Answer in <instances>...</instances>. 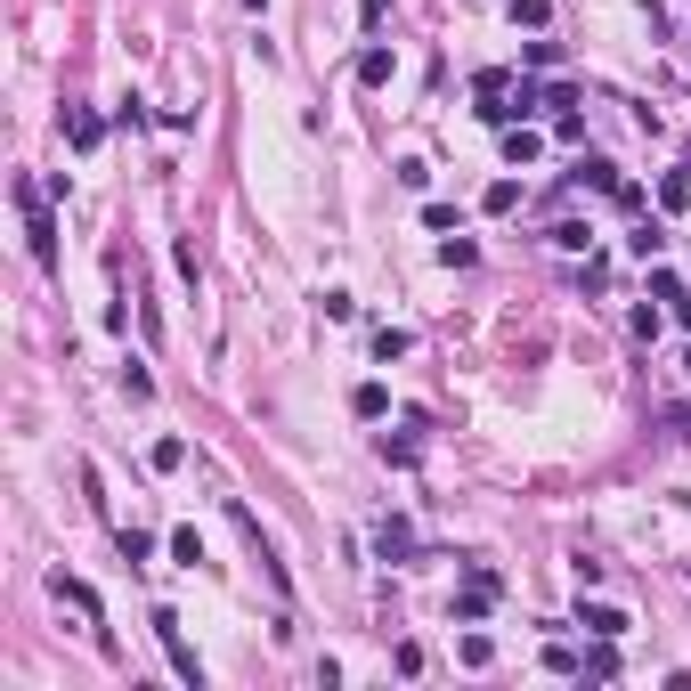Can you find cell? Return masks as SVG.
<instances>
[{"instance_id": "6da1fadb", "label": "cell", "mask_w": 691, "mask_h": 691, "mask_svg": "<svg viewBox=\"0 0 691 691\" xmlns=\"http://www.w3.org/2000/svg\"><path fill=\"white\" fill-rule=\"evenodd\" d=\"M49 196H57V187H41V179H17V212H25V244H33V261H41V269H57V220H49Z\"/></svg>"}, {"instance_id": "7a4b0ae2", "label": "cell", "mask_w": 691, "mask_h": 691, "mask_svg": "<svg viewBox=\"0 0 691 691\" xmlns=\"http://www.w3.org/2000/svg\"><path fill=\"white\" fill-rule=\"evenodd\" d=\"M147 626H155V643H163V659H171V675H179V683H204V659L187 651V635H179V610H155Z\"/></svg>"}, {"instance_id": "3957f363", "label": "cell", "mask_w": 691, "mask_h": 691, "mask_svg": "<svg viewBox=\"0 0 691 691\" xmlns=\"http://www.w3.org/2000/svg\"><path fill=\"white\" fill-rule=\"evenodd\" d=\"M570 179H586V187H594V196H610V204H626V212H635V204H643V187H635V179H618V163H602V155H586V163H578Z\"/></svg>"}, {"instance_id": "277c9868", "label": "cell", "mask_w": 691, "mask_h": 691, "mask_svg": "<svg viewBox=\"0 0 691 691\" xmlns=\"http://www.w3.org/2000/svg\"><path fill=\"white\" fill-rule=\"evenodd\" d=\"M496 610V570H480V561H472V570H464V594H456V618L472 626V618H488Z\"/></svg>"}, {"instance_id": "5b68a950", "label": "cell", "mask_w": 691, "mask_h": 691, "mask_svg": "<svg viewBox=\"0 0 691 691\" xmlns=\"http://www.w3.org/2000/svg\"><path fill=\"white\" fill-rule=\"evenodd\" d=\"M49 594H57V602H74V610H82V618H90V626H98V618H106V602H98V594H90V586H82V578H74V570H49Z\"/></svg>"}, {"instance_id": "8992f818", "label": "cell", "mask_w": 691, "mask_h": 691, "mask_svg": "<svg viewBox=\"0 0 691 691\" xmlns=\"http://www.w3.org/2000/svg\"><path fill=\"white\" fill-rule=\"evenodd\" d=\"M651 293H659V301H667V318H675V326H683V334H691V285H683V277H675V269H651Z\"/></svg>"}, {"instance_id": "52a82bcc", "label": "cell", "mask_w": 691, "mask_h": 691, "mask_svg": "<svg viewBox=\"0 0 691 691\" xmlns=\"http://www.w3.org/2000/svg\"><path fill=\"white\" fill-rule=\"evenodd\" d=\"M578 626H586V635H610V643H618V635H626L635 618H626L618 602H578Z\"/></svg>"}, {"instance_id": "ba28073f", "label": "cell", "mask_w": 691, "mask_h": 691, "mask_svg": "<svg viewBox=\"0 0 691 691\" xmlns=\"http://www.w3.org/2000/svg\"><path fill=\"white\" fill-rule=\"evenodd\" d=\"M66 139H74V155H98V139H106V122H98L90 106H66Z\"/></svg>"}, {"instance_id": "9c48e42d", "label": "cell", "mask_w": 691, "mask_h": 691, "mask_svg": "<svg viewBox=\"0 0 691 691\" xmlns=\"http://www.w3.org/2000/svg\"><path fill=\"white\" fill-rule=\"evenodd\" d=\"M391 66H399L391 41H366V49H358V82H366V90H383V82H391Z\"/></svg>"}, {"instance_id": "30bf717a", "label": "cell", "mask_w": 691, "mask_h": 691, "mask_svg": "<svg viewBox=\"0 0 691 691\" xmlns=\"http://www.w3.org/2000/svg\"><path fill=\"white\" fill-rule=\"evenodd\" d=\"M374 553H383V561H415V529H407V521L391 513L383 529H374Z\"/></svg>"}, {"instance_id": "8fae6325", "label": "cell", "mask_w": 691, "mask_h": 691, "mask_svg": "<svg viewBox=\"0 0 691 691\" xmlns=\"http://www.w3.org/2000/svg\"><path fill=\"white\" fill-rule=\"evenodd\" d=\"M350 415H358V423H383V415H391V391H383V383H358V391H350Z\"/></svg>"}, {"instance_id": "7c38bea8", "label": "cell", "mask_w": 691, "mask_h": 691, "mask_svg": "<svg viewBox=\"0 0 691 691\" xmlns=\"http://www.w3.org/2000/svg\"><path fill=\"white\" fill-rule=\"evenodd\" d=\"M537 155H545V139L529 131V122H513V131H505V163L521 171V163H537Z\"/></svg>"}, {"instance_id": "4fadbf2b", "label": "cell", "mask_w": 691, "mask_h": 691, "mask_svg": "<svg viewBox=\"0 0 691 691\" xmlns=\"http://www.w3.org/2000/svg\"><path fill=\"white\" fill-rule=\"evenodd\" d=\"M578 675L610 683V675H618V643H610V635H594V651H586V667H578Z\"/></svg>"}, {"instance_id": "5bb4252c", "label": "cell", "mask_w": 691, "mask_h": 691, "mask_svg": "<svg viewBox=\"0 0 691 691\" xmlns=\"http://www.w3.org/2000/svg\"><path fill=\"white\" fill-rule=\"evenodd\" d=\"M553 244L561 253H594V228L586 220H553Z\"/></svg>"}, {"instance_id": "9a60e30c", "label": "cell", "mask_w": 691, "mask_h": 691, "mask_svg": "<svg viewBox=\"0 0 691 691\" xmlns=\"http://www.w3.org/2000/svg\"><path fill=\"white\" fill-rule=\"evenodd\" d=\"M683 204H691V171H667L659 179V212H683Z\"/></svg>"}, {"instance_id": "2e32d148", "label": "cell", "mask_w": 691, "mask_h": 691, "mask_svg": "<svg viewBox=\"0 0 691 691\" xmlns=\"http://www.w3.org/2000/svg\"><path fill=\"white\" fill-rule=\"evenodd\" d=\"M439 261H448V269H472V261H480V244H472V236H464V228H456V236H448V244H439Z\"/></svg>"}, {"instance_id": "e0dca14e", "label": "cell", "mask_w": 691, "mask_h": 691, "mask_svg": "<svg viewBox=\"0 0 691 691\" xmlns=\"http://www.w3.org/2000/svg\"><path fill=\"white\" fill-rule=\"evenodd\" d=\"M147 464H155V472H179V464H187V439H155Z\"/></svg>"}, {"instance_id": "ac0fdd59", "label": "cell", "mask_w": 691, "mask_h": 691, "mask_svg": "<svg viewBox=\"0 0 691 691\" xmlns=\"http://www.w3.org/2000/svg\"><path fill=\"white\" fill-rule=\"evenodd\" d=\"M171 269H179V277H187V285H204V261H196V244H187V236H179V244H171Z\"/></svg>"}, {"instance_id": "d6986e66", "label": "cell", "mask_w": 691, "mask_h": 691, "mask_svg": "<svg viewBox=\"0 0 691 691\" xmlns=\"http://www.w3.org/2000/svg\"><path fill=\"white\" fill-rule=\"evenodd\" d=\"M171 561H187V570H196V561H204V537H196V529H171Z\"/></svg>"}, {"instance_id": "ffe728a7", "label": "cell", "mask_w": 691, "mask_h": 691, "mask_svg": "<svg viewBox=\"0 0 691 691\" xmlns=\"http://www.w3.org/2000/svg\"><path fill=\"white\" fill-rule=\"evenodd\" d=\"M626 244H635V261H659V244H667V236H659V220H643V228L626 236Z\"/></svg>"}, {"instance_id": "44dd1931", "label": "cell", "mask_w": 691, "mask_h": 691, "mask_svg": "<svg viewBox=\"0 0 691 691\" xmlns=\"http://www.w3.org/2000/svg\"><path fill=\"white\" fill-rule=\"evenodd\" d=\"M480 204H488V212H513V204H521V179H496V187H488Z\"/></svg>"}, {"instance_id": "7402d4cb", "label": "cell", "mask_w": 691, "mask_h": 691, "mask_svg": "<svg viewBox=\"0 0 691 691\" xmlns=\"http://www.w3.org/2000/svg\"><path fill=\"white\" fill-rule=\"evenodd\" d=\"M114 122H122V131H147L155 114H147V98H122V106H114Z\"/></svg>"}, {"instance_id": "603a6c76", "label": "cell", "mask_w": 691, "mask_h": 691, "mask_svg": "<svg viewBox=\"0 0 691 691\" xmlns=\"http://www.w3.org/2000/svg\"><path fill=\"white\" fill-rule=\"evenodd\" d=\"M122 391H131V399H147V391H155V374H147V358H131V366H122Z\"/></svg>"}, {"instance_id": "cb8c5ba5", "label": "cell", "mask_w": 691, "mask_h": 691, "mask_svg": "<svg viewBox=\"0 0 691 691\" xmlns=\"http://www.w3.org/2000/svg\"><path fill=\"white\" fill-rule=\"evenodd\" d=\"M545 667H553V675H578V667H586V659H578V651H570V643H545Z\"/></svg>"}, {"instance_id": "d4e9b609", "label": "cell", "mask_w": 691, "mask_h": 691, "mask_svg": "<svg viewBox=\"0 0 691 691\" xmlns=\"http://www.w3.org/2000/svg\"><path fill=\"white\" fill-rule=\"evenodd\" d=\"M374 358H383V366H391V358H407V334H399V326H383V334H374Z\"/></svg>"}, {"instance_id": "484cf974", "label": "cell", "mask_w": 691, "mask_h": 691, "mask_svg": "<svg viewBox=\"0 0 691 691\" xmlns=\"http://www.w3.org/2000/svg\"><path fill=\"white\" fill-rule=\"evenodd\" d=\"M358 25H366V33H383V25H391V0H358Z\"/></svg>"}, {"instance_id": "4316f807", "label": "cell", "mask_w": 691, "mask_h": 691, "mask_svg": "<svg viewBox=\"0 0 691 691\" xmlns=\"http://www.w3.org/2000/svg\"><path fill=\"white\" fill-rule=\"evenodd\" d=\"M505 9H513V25H545V17H553L545 0H505Z\"/></svg>"}, {"instance_id": "83f0119b", "label": "cell", "mask_w": 691, "mask_h": 691, "mask_svg": "<svg viewBox=\"0 0 691 691\" xmlns=\"http://www.w3.org/2000/svg\"><path fill=\"white\" fill-rule=\"evenodd\" d=\"M667 423H675V431H683V439H691V407H675V415H667Z\"/></svg>"}, {"instance_id": "f1b7e54d", "label": "cell", "mask_w": 691, "mask_h": 691, "mask_svg": "<svg viewBox=\"0 0 691 691\" xmlns=\"http://www.w3.org/2000/svg\"><path fill=\"white\" fill-rule=\"evenodd\" d=\"M683 374H691V350H683Z\"/></svg>"}, {"instance_id": "f546056e", "label": "cell", "mask_w": 691, "mask_h": 691, "mask_svg": "<svg viewBox=\"0 0 691 691\" xmlns=\"http://www.w3.org/2000/svg\"><path fill=\"white\" fill-rule=\"evenodd\" d=\"M683 49H691V33H683Z\"/></svg>"}]
</instances>
